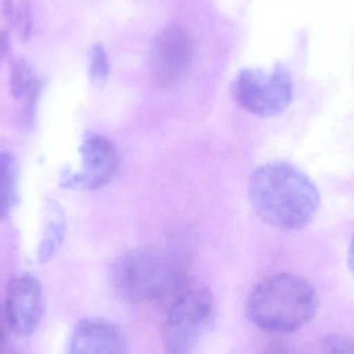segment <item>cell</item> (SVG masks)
Here are the masks:
<instances>
[{
    "label": "cell",
    "instance_id": "obj_1",
    "mask_svg": "<svg viewBox=\"0 0 354 354\" xmlns=\"http://www.w3.org/2000/svg\"><path fill=\"white\" fill-rule=\"evenodd\" d=\"M248 195L256 214L281 230H303L313 222L320 207L314 181L287 162L258 166L250 176Z\"/></svg>",
    "mask_w": 354,
    "mask_h": 354
},
{
    "label": "cell",
    "instance_id": "obj_2",
    "mask_svg": "<svg viewBox=\"0 0 354 354\" xmlns=\"http://www.w3.org/2000/svg\"><path fill=\"white\" fill-rule=\"evenodd\" d=\"M191 277L180 255L147 245L120 256L111 268L114 290L127 303H166Z\"/></svg>",
    "mask_w": 354,
    "mask_h": 354
},
{
    "label": "cell",
    "instance_id": "obj_3",
    "mask_svg": "<svg viewBox=\"0 0 354 354\" xmlns=\"http://www.w3.org/2000/svg\"><path fill=\"white\" fill-rule=\"evenodd\" d=\"M315 288L290 272L272 274L254 286L247 299L250 320L270 333L288 334L309 324L318 311Z\"/></svg>",
    "mask_w": 354,
    "mask_h": 354
},
{
    "label": "cell",
    "instance_id": "obj_4",
    "mask_svg": "<svg viewBox=\"0 0 354 354\" xmlns=\"http://www.w3.org/2000/svg\"><path fill=\"white\" fill-rule=\"evenodd\" d=\"M162 342L167 354H191L214 313L212 290L191 278L167 299Z\"/></svg>",
    "mask_w": 354,
    "mask_h": 354
},
{
    "label": "cell",
    "instance_id": "obj_5",
    "mask_svg": "<svg viewBox=\"0 0 354 354\" xmlns=\"http://www.w3.org/2000/svg\"><path fill=\"white\" fill-rule=\"evenodd\" d=\"M231 93L235 103L248 113L270 118L288 109L295 86L288 68L277 64L270 73L260 68L241 71L233 81Z\"/></svg>",
    "mask_w": 354,
    "mask_h": 354
},
{
    "label": "cell",
    "instance_id": "obj_6",
    "mask_svg": "<svg viewBox=\"0 0 354 354\" xmlns=\"http://www.w3.org/2000/svg\"><path fill=\"white\" fill-rule=\"evenodd\" d=\"M81 169L64 172L60 185L66 189L95 191L107 185L120 169V157L115 143L105 135L88 132L80 149Z\"/></svg>",
    "mask_w": 354,
    "mask_h": 354
},
{
    "label": "cell",
    "instance_id": "obj_7",
    "mask_svg": "<svg viewBox=\"0 0 354 354\" xmlns=\"http://www.w3.org/2000/svg\"><path fill=\"white\" fill-rule=\"evenodd\" d=\"M193 41L183 27L172 25L162 31L153 47L151 71L162 89L176 88L187 76L193 62Z\"/></svg>",
    "mask_w": 354,
    "mask_h": 354
},
{
    "label": "cell",
    "instance_id": "obj_8",
    "mask_svg": "<svg viewBox=\"0 0 354 354\" xmlns=\"http://www.w3.org/2000/svg\"><path fill=\"white\" fill-rule=\"evenodd\" d=\"M3 309L12 333L19 338L30 337L39 328L45 313L39 281L29 276L12 279L6 289Z\"/></svg>",
    "mask_w": 354,
    "mask_h": 354
},
{
    "label": "cell",
    "instance_id": "obj_9",
    "mask_svg": "<svg viewBox=\"0 0 354 354\" xmlns=\"http://www.w3.org/2000/svg\"><path fill=\"white\" fill-rule=\"evenodd\" d=\"M126 337L113 322L84 318L75 326L66 354H128Z\"/></svg>",
    "mask_w": 354,
    "mask_h": 354
},
{
    "label": "cell",
    "instance_id": "obj_10",
    "mask_svg": "<svg viewBox=\"0 0 354 354\" xmlns=\"http://www.w3.org/2000/svg\"><path fill=\"white\" fill-rule=\"evenodd\" d=\"M10 91L17 100H25V118L30 122L41 93V82L25 60L14 59L10 62Z\"/></svg>",
    "mask_w": 354,
    "mask_h": 354
},
{
    "label": "cell",
    "instance_id": "obj_11",
    "mask_svg": "<svg viewBox=\"0 0 354 354\" xmlns=\"http://www.w3.org/2000/svg\"><path fill=\"white\" fill-rule=\"evenodd\" d=\"M66 230V220L64 210L58 204L51 202L46 210L45 228L37 251L39 263L49 261L57 253L64 243Z\"/></svg>",
    "mask_w": 354,
    "mask_h": 354
},
{
    "label": "cell",
    "instance_id": "obj_12",
    "mask_svg": "<svg viewBox=\"0 0 354 354\" xmlns=\"http://www.w3.org/2000/svg\"><path fill=\"white\" fill-rule=\"evenodd\" d=\"M18 165L14 156L0 153V222L10 216L17 200Z\"/></svg>",
    "mask_w": 354,
    "mask_h": 354
},
{
    "label": "cell",
    "instance_id": "obj_13",
    "mask_svg": "<svg viewBox=\"0 0 354 354\" xmlns=\"http://www.w3.org/2000/svg\"><path fill=\"white\" fill-rule=\"evenodd\" d=\"M3 15L19 39H29L32 30V10L29 0H4Z\"/></svg>",
    "mask_w": 354,
    "mask_h": 354
},
{
    "label": "cell",
    "instance_id": "obj_14",
    "mask_svg": "<svg viewBox=\"0 0 354 354\" xmlns=\"http://www.w3.org/2000/svg\"><path fill=\"white\" fill-rule=\"evenodd\" d=\"M301 354H354V338L330 334L312 341Z\"/></svg>",
    "mask_w": 354,
    "mask_h": 354
},
{
    "label": "cell",
    "instance_id": "obj_15",
    "mask_svg": "<svg viewBox=\"0 0 354 354\" xmlns=\"http://www.w3.org/2000/svg\"><path fill=\"white\" fill-rule=\"evenodd\" d=\"M89 74L91 81L100 86L105 84L109 76V62L105 48L102 44H97L91 50Z\"/></svg>",
    "mask_w": 354,
    "mask_h": 354
},
{
    "label": "cell",
    "instance_id": "obj_16",
    "mask_svg": "<svg viewBox=\"0 0 354 354\" xmlns=\"http://www.w3.org/2000/svg\"><path fill=\"white\" fill-rule=\"evenodd\" d=\"M14 337L17 336L6 320L3 304H0V354H18Z\"/></svg>",
    "mask_w": 354,
    "mask_h": 354
},
{
    "label": "cell",
    "instance_id": "obj_17",
    "mask_svg": "<svg viewBox=\"0 0 354 354\" xmlns=\"http://www.w3.org/2000/svg\"><path fill=\"white\" fill-rule=\"evenodd\" d=\"M262 354H290V351L284 343L274 341L266 347Z\"/></svg>",
    "mask_w": 354,
    "mask_h": 354
},
{
    "label": "cell",
    "instance_id": "obj_18",
    "mask_svg": "<svg viewBox=\"0 0 354 354\" xmlns=\"http://www.w3.org/2000/svg\"><path fill=\"white\" fill-rule=\"evenodd\" d=\"M10 52V39L6 32H0V58L6 57Z\"/></svg>",
    "mask_w": 354,
    "mask_h": 354
},
{
    "label": "cell",
    "instance_id": "obj_19",
    "mask_svg": "<svg viewBox=\"0 0 354 354\" xmlns=\"http://www.w3.org/2000/svg\"><path fill=\"white\" fill-rule=\"evenodd\" d=\"M347 259H348L347 261H348L349 270H351V274L354 277V233L353 239H351V245H349L348 258Z\"/></svg>",
    "mask_w": 354,
    "mask_h": 354
}]
</instances>
